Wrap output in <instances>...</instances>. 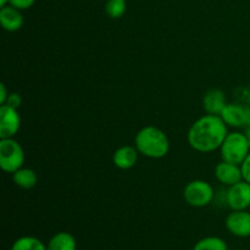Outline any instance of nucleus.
<instances>
[{"label": "nucleus", "instance_id": "393cba45", "mask_svg": "<svg viewBox=\"0 0 250 250\" xmlns=\"http://www.w3.org/2000/svg\"><path fill=\"white\" fill-rule=\"evenodd\" d=\"M234 250H239V249H234Z\"/></svg>", "mask_w": 250, "mask_h": 250}, {"label": "nucleus", "instance_id": "9b49d317", "mask_svg": "<svg viewBox=\"0 0 250 250\" xmlns=\"http://www.w3.org/2000/svg\"><path fill=\"white\" fill-rule=\"evenodd\" d=\"M0 23L7 32H17L23 26V16L21 10L6 5L0 9Z\"/></svg>", "mask_w": 250, "mask_h": 250}, {"label": "nucleus", "instance_id": "412c9836", "mask_svg": "<svg viewBox=\"0 0 250 250\" xmlns=\"http://www.w3.org/2000/svg\"><path fill=\"white\" fill-rule=\"evenodd\" d=\"M241 170L242 175H243V181L250 183V153L246 158V160L241 164Z\"/></svg>", "mask_w": 250, "mask_h": 250}, {"label": "nucleus", "instance_id": "0eeeda50", "mask_svg": "<svg viewBox=\"0 0 250 250\" xmlns=\"http://www.w3.org/2000/svg\"><path fill=\"white\" fill-rule=\"evenodd\" d=\"M225 200L231 210H248L250 208V183L241 181L229 187Z\"/></svg>", "mask_w": 250, "mask_h": 250}, {"label": "nucleus", "instance_id": "6e6552de", "mask_svg": "<svg viewBox=\"0 0 250 250\" xmlns=\"http://www.w3.org/2000/svg\"><path fill=\"white\" fill-rule=\"evenodd\" d=\"M227 231L238 238L250 237V211L248 210H232L226 217Z\"/></svg>", "mask_w": 250, "mask_h": 250}, {"label": "nucleus", "instance_id": "9d476101", "mask_svg": "<svg viewBox=\"0 0 250 250\" xmlns=\"http://www.w3.org/2000/svg\"><path fill=\"white\" fill-rule=\"evenodd\" d=\"M215 177L221 185L226 186V187H231V186L243 181L241 165H236V164H231L222 160L215 167Z\"/></svg>", "mask_w": 250, "mask_h": 250}, {"label": "nucleus", "instance_id": "39448f33", "mask_svg": "<svg viewBox=\"0 0 250 250\" xmlns=\"http://www.w3.org/2000/svg\"><path fill=\"white\" fill-rule=\"evenodd\" d=\"M215 190L209 182L203 180L190 181L183 189L186 203L193 208H205L214 200Z\"/></svg>", "mask_w": 250, "mask_h": 250}, {"label": "nucleus", "instance_id": "dca6fc26", "mask_svg": "<svg viewBox=\"0 0 250 250\" xmlns=\"http://www.w3.org/2000/svg\"><path fill=\"white\" fill-rule=\"evenodd\" d=\"M10 250H48L46 244L33 236H22L17 238Z\"/></svg>", "mask_w": 250, "mask_h": 250}, {"label": "nucleus", "instance_id": "6ab92c4d", "mask_svg": "<svg viewBox=\"0 0 250 250\" xmlns=\"http://www.w3.org/2000/svg\"><path fill=\"white\" fill-rule=\"evenodd\" d=\"M22 104V98L19 93L12 92L9 93V97H7L6 103L4 105H7L10 107H14V109H19Z\"/></svg>", "mask_w": 250, "mask_h": 250}, {"label": "nucleus", "instance_id": "5701e85b", "mask_svg": "<svg viewBox=\"0 0 250 250\" xmlns=\"http://www.w3.org/2000/svg\"><path fill=\"white\" fill-rule=\"evenodd\" d=\"M244 133L247 134V137H248V139H249V144H250V125L248 127H246V132H244Z\"/></svg>", "mask_w": 250, "mask_h": 250}, {"label": "nucleus", "instance_id": "4be33fe9", "mask_svg": "<svg viewBox=\"0 0 250 250\" xmlns=\"http://www.w3.org/2000/svg\"><path fill=\"white\" fill-rule=\"evenodd\" d=\"M7 97H9V93H7L6 85L1 83L0 84V105H4L6 103Z\"/></svg>", "mask_w": 250, "mask_h": 250}, {"label": "nucleus", "instance_id": "4468645a", "mask_svg": "<svg viewBox=\"0 0 250 250\" xmlns=\"http://www.w3.org/2000/svg\"><path fill=\"white\" fill-rule=\"evenodd\" d=\"M48 250H77L76 238L68 232H58L49 239Z\"/></svg>", "mask_w": 250, "mask_h": 250}, {"label": "nucleus", "instance_id": "f8f14e48", "mask_svg": "<svg viewBox=\"0 0 250 250\" xmlns=\"http://www.w3.org/2000/svg\"><path fill=\"white\" fill-rule=\"evenodd\" d=\"M226 105V95L221 89H210L203 97V107L207 114L221 115Z\"/></svg>", "mask_w": 250, "mask_h": 250}, {"label": "nucleus", "instance_id": "1a4fd4ad", "mask_svg": "<svg viewBox=\"0 0 250 250\" xmlns=\"http://www.w3.org/2000/svg\"><path fill=\"white\" fill-rule=\"evenodd\" d=\"M21 127V117L17 109L7 105L0 106V139L14 138Z\"/></svg>", "mask_w": 250, "mask_h": 250}, {"label": "nucleus", "instance_id": "20e7f679", "mask_svg": "<svg viewBox=\"0 0 250 250\" xmlns=\"http://www.w3.org/2000/svg\"><path fill=\"white\" fill-rule=\"evenodd\" d=\"M24 164V151L14 138L0 139V167L4 172L14 173Z\"/></svg>", "mask_w": 250, "mask_h": 250}, {"label": "nucleus", "instance_id": "a211bd4d", "mask_svg": "<svg viewBox=\"0 0 250 250\" xmlns=\"http://www.w3.org/2000/svg\"><path fill=\"white\" fill-rule=\"evenodd\" d=\"M127 10L126 0H107L105 4V12L110 19H121Z\"/></svg>", "mask_w": 250, "mask_h": 250}, {"label": "nucleus", "instance_id": "ddd939ff", "mask_svg": "<svg viewBox=\"0 0 250 250\" xmlns=\"http://www.w3.org/2000/svg\"><path fill=\"white\" fill-rule=\"evenodd\" d=\"M138 154L136 146H124L117 149L112 155V163L120 170H129L138 161Z\"/></svg>", "mask_w": 250, "mask_h": 250}, {"label": "nucleus", "instance_id": "7ed1b4c3", "mask_svg": "<svg viewBox=\"0 0 250 250\" xmlns=\"http://www.w3.org/2000/svg\"><path fill=\"white\" fill-rule=\"evenodd\" d=\"M249 153V139L243 132H229L224 143L220 146L222 160L236 165H241Z\"/></svg>", "mask_w": 250, "mask_h": 250}, {"label": "nucleus", "instance_id": "f3484780", "mask_svg": "<svg viewBox=\"0 0 250 250\" xmlns=\"http://www.w3.org/2000/svg\"><path fill=\"white\" fill-rule=\"evenodd\" d=\"M192 250H229V246L221 237L209 236L198 241Z\"/></svg>", "mask_w": 250, "mask_h": 250}, {"label": "nucleus", "instance_id": "aec40b11", "mask_svg": "<svg viewBox=\"0 0 250 250\" xmlns=\"http://www.w3.org/2000/svg\"><path fill=\"white\" fill-rule=\"evenodd\" d=\"M36 2V0H9V5L16 7L19 10H27L32 7Z\"/></svg>", "mask_w": 250, "mask_h": 250}, {"label": "nucleus", "instance_id": "f257e3e1", "mask_svg": "<svg viewBox=\"0 0 250 250\" xmlns=\"http://www.w3.org/2000/svg\"><path fill=\"white\" fill-rule=\"evenodd\" d=\"M227 127L220 115H204L190 126L188 143L195 151L211 153L222 146L229 134Z\"/></svg>", "mask_w": 250, "mask_h": 250}, {"label": "nucleus", "instance_id": "2eb2a0df", "mask_svg": "<svg viewBox=\"0 0 250 250\" xmlns=\"http://www.w3.org/2000/svg\"><path fill=\"white\" fill-rule=\"evenodd\" d=\"M12 180L17 187L22 188V189H32L38 183V176H37L36 171H33L32 168L21 167L16 172L12 173Z\"/></svg>", "mask_w": 250, "mask_h": 250}, {"label": "nucleus", "instance_id": "f03ea898", "mask_svg": "<svg viewBox=\"0 0 250 250\" xmlns=\"http://www.w3.org/2000/svg\"><path fill=\"white\" fill-rule=\"evenodd\" d=\"M139 154L149 159H163L170 150V141L165 132L155 126L143 127L134 138Z\"/></svg>", "mask_w": 250, "mask_h": 250}, {"label": "nucleus", "instance_id": "b1692460", "mask_svg": "<svg viewBox=\"0 0 250 250\" xmlns=\"http://www.w3.org/2000/svg\"><path fill=\"white\" fill-rule=\"evenodd\" d=\"M9 5V0H0V7Z\"/></svg>", "mask_w": 250, "mask_h": 250}, {"label": "nucleus", "instance_id": "423d86ee", "mask_svg": "<svg viewBox=\"0 0 250 250\" xmlns=\"http://www.w3.org/2000/svg\"><path fill=\"white\" fill-rule=\"evenodd\" d=\"M220 116L229 127H234V128L248 127L250 125V106L241 103H231L226 105Z\"/></svg>", "mask_w": 250, "mask_h": 250}]
</instances>
